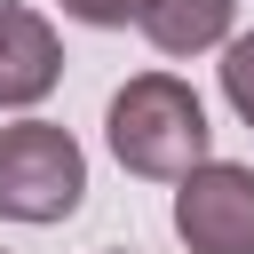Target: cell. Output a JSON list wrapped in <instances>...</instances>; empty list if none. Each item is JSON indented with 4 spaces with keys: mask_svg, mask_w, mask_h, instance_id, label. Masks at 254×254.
<instances>
[{
    "mask_svg": "<svg viewBox=\"0 0 254 254\" xmlns=\"http://www.w3.org/2000/svg\"><path fill=\"white\" fill-rule=\"evenodd\" d=\"M103 135H111V159L143 183H183L190 167L214 159V127H206V103L190 79L175 71H135L111 111H103Z\"/></svg>",
    "mask_w": 254,
    "mask_h": 254,
    "instance_id": "obj_1",
    "label": "cell"
},
{
    "mask_svg": "<svg viewBox=\"0 0 254 254\" xmlns=\"http://www.w3.org/2000/svg\"><path fill=\"white\" fill-rule=\"evenodd\" d=\"M87 198V151L56 119L0 127V222H64Z\"/></svg>",
    "mask_w": 254,
    "mask_h": 254,
    "instance_id": "obj_2",
    "label": "cell"
},
{
    "mask_svg": "<svg viewBox=\"0 0 254 254\" xmlns=\"http://www.w3.org/2000/svg\"><path fill=\"white\" fill-rule=\"evenodd\" d=\"M175 238L190 254H254V167L206 159L175 183Z\"/></svg>",
    "mask_w": 254,
    "mask_h": 254,
    "instance_id": "obj_3",
    "label": "cell"
},
{
    "mask_svg": "<svg viewBox=\"0 0 254 254\" xmlns=\"http://www.w3.org/2000/svg\"><path fill=\"white\" fill-rule=\"evenodd\" d=\"M64 79V40L40 8L24 0H0V111H32L48 103Z\"/></svg>",
    "mask_w": 254,
    "mask_h": 254,
    "instance_id": "obj_4",
    "label": "cell"
},
{
    "mask_svg": "<svg viewBox=\"0 0 254 254\" xmlns=\"http://www.w3.org/2000/svg\"><path fill=\"white\" fill-rule=\"evenodd\" d=\"M238 24V0H151L143 8V40L159 56H206L222 48Z\"/></svg>",
    "mask_w": 254,
    "mask_h": 254,
    "instance_id": "obj_5",
    "label": "cell"
},
{
    "mask_svg": "<svg viewBox=\"0 0 254 254\" xmlns=\"http://www.w3.org/2000/svg\"><path fill=\"white\" fill-rule=\"evenodd\" d=\"M222 103L254 127V32H230L222 40Z\"/></svg>",
    "mask_w": 254,
    "mask_h": 254,
    "instance_id": "obj_6",
    "label": "cell"
},
{
    "mask_svg": "<svg viewBox=\"0 0 254 254\" xmlns=\"http://www.w3.org/2000/svg\"><path fill=\"white\" fill-rule=\"evenodd\" d=\"M143 8H151V0H64V16H79V24H95V32L143 24Z\"/></svg>",
    "mask_w": 254,
    "mask_h": 254,
    "instance_id": "obj_7",
    "label": "cell"
}]
</instances>
